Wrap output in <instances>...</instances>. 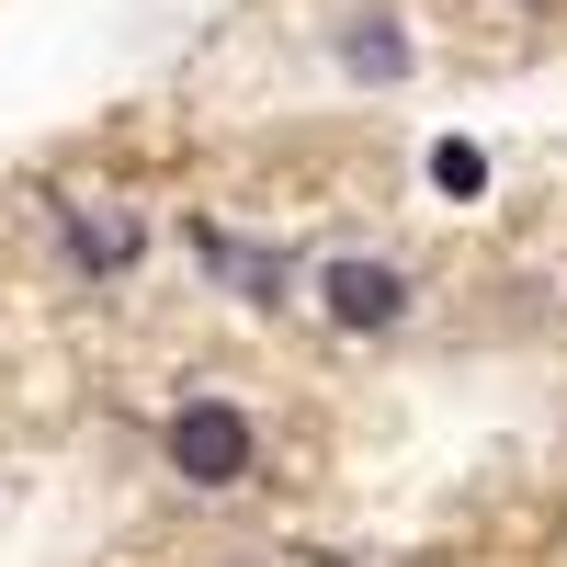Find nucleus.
<instances>
[{
	"mask_svg": "<svg viewBox=\"0 0 567 567\" xmlns=\"http://www.w3.org/2000/svg\"><path fill=\"white\" fill-rule=\"evenodd\" d=\"M58 227H69V261H80V272H125L136 250H148V227H136V216H103V205H69Z\"/></svg>",
	"mask_w": 567,
	"mask_h": 567,
	"instance_id": "obj_3",
	"label": "nucleus"
},
{
	"mask_svg": "<svg viewBox=\"0 0 567 567\" xmlns=\"http://www.w3.org/2000/svg\"><path fill=\"white\" fill-rule=\"evenodd\" d=\"M432 182H443V194H477V182H488V159L465 148V136H443V148H432Z\"/></svg>",
	"mask_w": 567,
	"mask_h": 567,
	"instance_id": "obj_5",
	"label": "nucleus"
},
{
	"mask_svg": "<svg viewBox=\"0 0 567 567\" xmlns=\"http://www.w3.org/2000/svg\"><path fill=\"white\" fill-rule=\"evenodd\" d=\"M318 307L341 318V329H398L409 318V272H386V261H329L318 272Z\"/></svg>",
	"mask_w": 567,
	"mask_h": 567,
	"instance_id": "obj_2",
	"label": "nucleus"
},
{
	"mask_svg": "<svg viewBox=\"0 0 567 567\" xmlns=\"http://www.w3.org/2000/svg\"><path fill=\"white\" fill-rule=\"evenodd\" d=\"M341 69H352V80H398V69H409V34L352 23V34H341Z\"/></svg>",
	"mask_w": 567,
	"mask_h": 567,
	"instance_id": "obj_4",
	"label": "nucleus"
},
{
	"mask_svg": "<svg viewBox=\"0 0 567 567\" xmlns=\"http://www.w3.org/2000/svg\"><path fill=\"white\" fill-rule=\"evenodd\" d=\"M159 454H171V477H182V488H239L250 465H261L250 420L227 409V398H182V409H171V432H159Z\"/></svg>",
	"mask_w": 567,
	"mask_h": 567,
	"instance_id": "obj_1",
	"label": "nucleus"
}]
</instances>
